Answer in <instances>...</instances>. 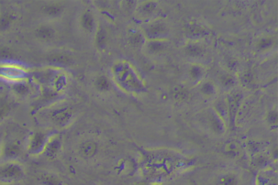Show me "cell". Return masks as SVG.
I'll return each mask as SVG.
<instances>
[{
    "instance_id": "1",
    "label": "cell",
    "mask_w": 278,
    "mask_h": 185,
    "mask_svg": "<svg viewBox=\"0 0 278 185\" xmlns=\"http://www.w3.org/2000/svg\"><path fill=\"white\" fill-rule=\"evenodd\" d=\"M45 121L57 129L68 127L74 118L73 107L67 105H56L45 109Z\"/></svg>"
},
{
    "instance_id": "2",
    "label": "cell",
    "mask_w": 278,
    "mask_h": 185,
    "mask_svg": "<svg viewBox=\"0 0 278 185\" xmlns=\"http://www.w3.org/2000/svg\"><path fill=\"white\" fill-rule=\"evenodd\" d=\"M53 134V131L49 130H38L33 132L29 138L26 146V150L28 154L32 157L43 155L44 148Z\"/></svg>"
},
{
    "instance_id": "3",
    "label": "cell",
    "mask_w": 278,
    "mask_h": 185,
    "mask_svg": "<svg viewBox=\"0 0 278 185\" xmlns=\"http://www.w3.org/2000/svg\"><path fill=\"white\" fill-rule=\"evenodd\" d=\"M25 170L18 161L0 162V184L10 185L23 179Z\"/></svg>"
},
{
    "instance_id": "4",
    "label": "cell",
    "mask_w": 278,
    "mask_h": 185,
    "mask_svg": "<svg viewBox=\"0 0 278 185\" xmlns=\"http://www.w3.org/2000/svg\"><path fill=\"white\" fill-rule=\"evenodd\" d=\"M30 74L27 69L11 62L0 63V78L12 84L19 81L29 80Z\"/></svg>"
},
{
    "instance_id": "5",
    "label": "cell",
    "mask_w": 278,
    "mask_h": 185,
    "mask_svg": "<svg viewBox=\"0 0 278 185\" xmlns=\"http://www.w3.org/2000/svg\"><path fill=\"white\" fill-rule=\"evenodd\" d=\"M23 154L22 143L17 139L2 140L0 151V162L18 161Z\"/></svg>"
},
{
    "instance_id": "6",
    "label": "cell",
    "mask_w": 278,
    "mask_h": 185,
    "mask_svg": "<svg viewBox=\"0 0 278 185\" xmlns=\"http://www.w3.org/2000/svg\"><path fill=\"white\" fill-rule=\"evenodd\" d=\"M241 99L242 95L240 92H232L226 100L228 108V122L231 128H235L236 117L241 106Z\"/></svg>"
},
{
    "instance_id": "7",
    "label": "cell",
    "mask_w": 278,
    "mask_h": 185,
    "mask_svg": "<svg viewBox=\"0 0 278 185\" xmlns=\"http://www.w3.org/2000/svg\"><path fill=\"white\" fill-rule=\"evenodd\" d=\"M62 148V139L60 134L55 133L50 138L49 141L44 148V155L49 160H55L61 153Z\"/></svg>"
},
{
    "instance_id": "8",
    "label": "cell",
    "mask_w": 278,
    "mask_h": 185,
    "mask_svg": "<svg viewBox=\"0 0 278 185\" xmlns=\"http://www.w3.org/2000/svg\"><path fill=\"white\" fill-rule=\"evenodd\" d=\"M10 91L13 96L23 100L31 97L34 90L29 80H23L10 84Z\"/></svg>"
},
{
    "instance_id": "9",
    "label": "cell",
    "mask_w": 278,
    "mask_h": 185,
    "mask_svg": "<svg viewBox=\"0 0 278 185\" xmlns=\"http://www.w3.org/2000/svg\"><path fill=\"white\" fill-rule=\"evenodd\" d=\"M207 122L209 129L216 135H222L225 131V122L217 114L215 110H211L207 115Z\"/></svg>"
},
{
    "instance_id": "10",
    "label": "cell",
    "mask_w": 278,
    "mask_h": 185,
    "mask_svg": "<svg viewBox=\"0 0 278 185\" xmlns=\"http://www.w3.org/2000/svg\"><path fill=\"white\" fill-rule=\"evenodd\" d=\"M17 20V14L15 10L5 8L0 10V33H5L11 29Z\"/></svg>"
},
{
    "instance_id": "11",
    "label": "cell",
    "mask_w": 278,
    "mask_h": 185,
    "mask_svg": "<svg viewBox=\"0 0 278 185\" xmlns=\"http://www.w3.org/2000/svg\"><path fill=\"white\" fill-rule=\"evenodd\" d=\"M67 85H68V77L66 76V74L59 73L51 78V86L47 91L58 95L61 94L66 89Z\"/></svg>"
},
{
    "instance_id": "12",
    "label": "cell",
    "mask_w": 278,
    "mask_h": 185,
    "mask_svg": "<svg viewBox=\"0 0 278 185\" xmlns=\"http://www.w3.org/2000/svg\"><path fill=\"white\" fill-rule=\"evenodd\" d=\"M78 151H79V155L83 159L91 160L98 154L99 145L95 140L87 139V140L81 142Z\"/></svg>"
},
{
    "instance_id": "13",
    "label": "cell",
    "mask_w": 278,
    "mask_h": 185,
    "mask_svg": "<svg viewBox=\"0 0 278 185\" xmlns=\"http://www.w3.org/2000/svg\"><path fill=\"white\" fill-rule=\"evenodd\" d=\"M35 37L39 41L42 42H51L56 36V30L53 28V26L47 24H42L38 26L36 30L34 31Z\"/></svg>"
},
{
    "instance_id": "14",
    "label": "cell",
    "mask_w": 278,
    "mask_h": 185,
    "mask_svg": "<svg viewBox=\"0 0 278 185\" xmlns=\"http://www.w3.org/2000/svg\"><path fill=\"white\" fill-rule=\"evenodd\" d=\"M42 11L47 18L57 19L63 12V6L60 3H50L43 7Z\"/></svg>"
},
{
    "instance_id": "15",
    "label": "cell",
    "mask_w": 278,
    "mask_h": 185,
    "mask_svg": "<svg viewBox=\"0 0 278 185\" xmlns=\"http://www.w3.org/2000/svg\"><path fill=\"white\" fill-rule=\"evenodd\" d=\"M47 61L51 65L53 66H63V65H69L72 62V59L70 56L62 53V52H56L53 53L47 58Z\"/></svg>"
},
{
    "instance_id": "16",
    "label": "cell",
    "mask_w": 278,
    "mask_h": 185,
    "mask_svg": "<svg viewBox=\"0 0 278 185\" xmlns=\"http://www.w3.org/2000/svg\"><path fill=\"white\" fill-rule=\"evenodd\" d=\"M11 111V103L6 95H0V124L2 123Z\"/></svg>"
},
{
    "instance_id": "17",
    "label": "cell",
    "mask_w": 278,
    "mask_h": 185,
    "mask_svg": "<svg viewBox=\"0 0 278 185\" xmlns=\"http://www.w3.org/2000/svg\"><path fill=\"white\" fill-rule=\"evenodd\" d=\"M239 178L234 173H223L216 181V185H239Z\"/></svg>"
},
{
    "instance_id": "18",
    "label": "cell",
    "mask_w": 278,
    "mask_h": 185,
    "mask_svg": "<svg viewBox=\"0 0 278 185\" xmlns=\"http://www.w3.org/2000/svg\"><path fill=\"white\" fill-rule=\"evenodd\" d=\"M81 26L82 28L87 31H92L95 29V19L92 13L90 11H86L83 13L81 16L80 19Z\"/></svg>"
},
{
    "instance_id": "19",
    "label": "cell",
    "mask_w": 278,
    "mask_h": 185,
    "mask_svg": "<svg viewBox=\"0 0 278 185\" xmlns=\"http://www.w3.org/2000/svg\"><path fill=\"white\" fill-rule=\"evenodd\" d=\"M167 32L166 26L163 23H155V24L151 25L147 30V34L153 39H157V38L164 36Z\"/></svg>"
},
{
    "instance_id": "20",
    "label": "cell",
    "mask_w": 278,
    "mask_h": 185,
    "mask_svg": "<svg viewBox=\"0 0 278 185\" xmlns=\"http://www.w3.org/2000/svg\"><path fill=\"white\" fill-rule=\"evenodd\" d=\"M41 185H62V180L55 173H44L40 177Z\"/></svg>"
},
{
    "instance_id": "21",
    "label": "cell",
    "mask_w": 278,
    "mask_h": 185,
    "mask_svg": "<svg viewBox=\"0 0 278 185\" xmlns=\"http://www.w3.org/2000/svg\"><path fill=\"white\" fill-rule=\"evenodd\" d=\"M95 88L99 92H109L111 90V82L105 76H99L95 81Z\"/></svg>"
},
{
    "instance_id": "22",
    "label": "cell",
    "mask_w": 278,
    "mask_h": 185,
    "mask_svg": "<svg viewBox=\"0 0 278 185\" xmlns=\"http://www.w3.org/2000/svg\"><path fill=\"white\" fill-rule=\"evenodd\" d=\"M107 43V35L103 28L99 27L98 31L96 33V46L99 49H103L105 47Z\"/></svg>"
},
{
    "instance_id": "23",
    "label": "cell",
    "mask_w": 278,
    "mask_h": 185,
    "mask_svg": "<svg viewBox=\"0 0 278 185\" xmlns=\"http://www.w3.org/2000/svg\"><path fill=\"white\" fill-rule=\"evenodd\" d=\"M206 30H204L202 27L198 26V25H191L188 27L187 29V33L189 34V36L191 37H201L202 35L206 34Z\"/></svg>"
},
{
    "instance_id": "24",
    "label": "cell",
    "mask_w": 278,
    "mask_h": 185,
    "mask_svg": "<svg viewBox=\"0 0 278 185\" xmlns=\"http://www.w3.org/2000/svg\"><path fill=\"white\" fill-rule=\"evenodd\" d=\"M200 92L205 96L210 97V96L214 95V93L216 92V88H215L213 84H211L210 82H207V83H205V84L201 86Z\"/></svg>"
},
{
    "instance_id": "25",
    "label": "cell",
    "mask_w": 278,
    "mask_h": 185,
    "mask_svg": "<svg viewBox=\"0 0 278 185\" xmlns=\"http://www.w3.org/2000/svg\"><path fill=\"white\" fill-rule=\"evenodd\" d=\"M185 52H186L187 55L197 57V56L201 54L202 50H201V48L197 44H190L185 48Z\"/></svg>"
},
{
    "instance_id": "26",
    "label": "cell",
    "mask_w": 278,
    "mask_h": 185,
    "mask_svg": "<svg viewBox=\"0 0 278 185\" xmlns=\"http://www.w3.org/2000/svg\"><path fill=\"white\" fill-rule=\"evenodd\" d=\"M221 82L223 87L226 88H231L235 86V79L230 74H224L221 78Z\"/></svg>"
},
{
    "instance_id": "27",
    "label": "cell",
    "mask_w": 278,
    "mask_h": 185,
    "mask_svg": "<svg viewBox=\"0 0 278 185\" xmlns=\"http://www.w3.org/2000/svg\"><path fill=\"white\" fill-rule=\"evenodd\" d=\"M267 122L270 126L277 128L278 127V113L277 111H271L267 115Z\"/></svg>"
},
{
    "instance_id": "28",
    "label": "cell",
    "mask_w": 278,
    "mask_h": 185,
    "mask_svg": "<svg viewBox=\"0 0 278 185\" xmlns=\"http://www.w3.org/2000/svg\"><path fill=\"white\" fill-rule=\"evenodd\" d=\"M11 53L9 51V49H6V48H1L0 49V60L3 62H9L8 60H10L11 58Z\"/></svg>"
},
{
    "instance_id": "29",
    "label": "cell",
    "mask_w": 278,
    "mask_h": 185,
    "mask_svg": "<svg viewBox=\"0 0 278 185\" xmlns=\"http://www.w3.org/2000/svg\"><path fill=\"white\" fill-rule=\"evenodd\" d=\"M189 74H190L192 79L198 80L202 76V71L198 66H193L189 71Z\"/></svg>"
},
{
    "instance_id": "30",
    "label": "cell",
    "mask_w": 278,
    "mask_h": 185,
    "mask_svg": "<svg viewBox=\"0 0 278 185\" xmlns=\"http://www.w3.org/2000/svg\"><path fill=\"white\" fill-rule=\"evenodd\" d=\"M226 152L229 155H235L238 154V152H239V147H238V145L234 143V142H231V143H229L227 145V147H226Z\"/></svg>"
},
{
    "instance_id": "31",
    "label": "cell",
    "mask_w": 278,
    "mask_h": 185,
    "mask_svg": "<svg viewBox=\"0 0 278 185\" xmlns=\"http://www.w3.org/2000/svg\"><path fill=\"white\" fill-rule=\"evenodd\" d=\"M130 42L131 45H133V46H140L142 43V37L141 34H139V33H134V34H132L130 38Z\"/></svg>"
},
{
    "instance_id": "32",
    "label": "cell",
    "mask_w": 278,
    "mask_h": 185,
    "mask_svg": "<svg viewBox=\"0 0 278 185\" xmlns=\"http://www.w3.org/2000/svg\"><path fill=\"white\" fill-rule=\"evenodd\" d=\"M149 47H150V49L153 52H158V51H160L164 48V45L161 43H159V42H153L152 44L149 45Z\"/></svg>"
},
{
    "instance_id": "33",
    "label": "cell",
    "mask_w": 278,
    "mask_h": 185,
    "mask_svg": "<svg viewBox=\"0 0 278 185\" xmlns=\"http://www.w3.org/2000/svg\"><path fill=\"white\" fill-rule=\"evenodd\" d=\"M271 44H272V41L268 38H266V39H262L260 41L259 47L261 49H266V48L270 47Z\"/></svg>"
},
{
    "instance_id": "34",
    "label": "cell",
    "mask_w": 278,
    "mask_h": 185,
    "mask_svg": "<svg viewBox=\"0 0 278 185\" xmlns=\"http://www.w3.org/2000/svg\"><path fill=\"white\" fill-rule=\"evenodd\" d=\"M155 5L153 4V3H148V4H145L144 6H143V11L146 13H151L154 9H155Z\"/></svg>"
},
{
    "instance_id": "35",
    "label": "cell",
    "mask_w": 278,
    "mask_h": 185,
    "mask_svg": "<svg viewBox=\"0 0 278 185\" xmlns=\"http://www.w3.org/2000/svg\"><path fill=\"white\" fill-rule=\"evenodd\" d=\"M136 185H146V184H144V183H139V184H137Z\"/></svg>"
},
{
    "instance_id": "36",
    "label": "cell",
    "mask_w": 278,
    "mask_h": 185,
    "mask_svg": "<svg viewBox=\"0 0 278 185\" xmlns=\"http://www.w3.org/2000/svg\"><path fill=\"white\" fill-rule=\"evenodd\" d=\"M1 144H2V139L0 138V151H1Z\"/></svg>"
},
{
    "instance_id": "37",
    "label": "cell",
    "mask_w": 278,
    "mask_h": 185,
    "mask_svg": "<svg viewBox=\"0 0 278 185\" xmlns=\"http://www.w3.org/2000/svg\"><path fill=\"white\" fill-rule=\"evenodd\" d=\"M0 185H4V184H0Z\"/></svg>"
}]
</instances>
